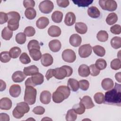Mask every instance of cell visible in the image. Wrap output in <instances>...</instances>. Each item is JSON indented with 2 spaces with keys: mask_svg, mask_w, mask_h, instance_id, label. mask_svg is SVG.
I'll list each match as a JSON object with an SVG mask.
<instances>
[{
  "mask_svg": "<svg viewBox=\"0 0 121 121\" xmlns=\"http://www.w3.org/2000/svg\"><path fill=\"white\" fill-rule=\"evenodd\" d=\"M121 85L115 83L114 88L105 93L104 103L107 104L121 106Z\"/></svg>",
  "mask_w": 121,
  "mask_h": 121,
  "instance_id": "6da1fadb",
  "label": "cell"
},
{
  "mask_svg": "<svg viewBox=\"0 0 121 121\" xmlns=\"http://www.w3.org/2000/svg\"><path fill=\"white\" fill-rule=\"evenodd\" d=\"M70 94V89L66 86H59L52 94V100L55 103H60L68 98Z\"/></svg>",
  "mask_w": 121,
  "mask_h": 121,
  "instance_id": "7a4b0ae2",
  "label": "cell"
},
{
  "mask_svg": "<svg viewBox=\"0 0 121 121\" xmlns=\"http://www.w3.org/2000/svg\"><path fill=\"white\" fill-rule=\"evenodd\" d=\"M8 27L11 31H15L19 27L20 14L16 11H10L8 13Z\"/></svg>",
  "mask_w": 121,
  "mask_h": 121,
  "instance_id": "3957f363",
  "label": "cell"
},
{
  "mask_svg": "<svg viewBox=\"0 0 121 121\" xmlns=\"http://www.w3.org/2000/svg\"><path fill=\"white\" fill-rule=\"evenodd\" d=\"M30 110L29 106L26 102H22L17 104L16 107L12 112L13 116L17 119H20L23 117L25 114L27 113Z\"/></svg>",
  "mask_w": 121,
  "mask_h": 121,
  "instance_id": "277c9868",
  "label": "cell"
},
{
  "mask_svg": "<svg viewBox=\"0 0 121 121\" xmlns=\"http://www.w3.org/2000/svg\"><path fill=\"white\" fill-rule=\"evenodd\" d=\"M36 94L37 91L34 86H26L24 97V101L29 104H34L36 101Z\"/></svg>",
  "mask_w": 121,
  "mask_h": 121,
  "instance_id": "5b68a950",
  "label": "cell"
},
{
  "mask_svg": "<svg viewBox=\"0 0 121 121\" xmlns=\"http://www.w3.org/2000/svg\"><path fill=\"white\" fill-rule=\"evenodd\" d=\"M99 4L103 9L109 11H113L117 8V4L113 0H99Z\"/></svg>",
  "mask_w": 121,
  "mask_h": 121,
  "instance_id": "8992f818",
  "label": "cell"
},
{
  "mask_svg": "<svg viewBox=\"0 0 121 121\" xmlns=\"http://www.w3.org/2000/svg\"><path fill=\"white\" fill-rule=\"evenodd\" d=\"M53 8V3L51 0H43L41 2L39 5V10L41 12L44 14H49L51 13Z\"/></svg>",
  "mask_w": 121,
  "mask_h": 121,
  "instance_id": "52a82bcc",
  "label": "cell"
},
{
  "mask_svg": "<svg viewBox=\"0 0 121 121\" xmlns=\"http://www.w3.org/2000/svg\"><path fill=\"white\" fill-rule=\"evenodd\" d=\"M62 58L65 61L69 63H72L75 61L76 55L73 50L67 49L62 52Z\"/></svg>",
  "mask_w": 121,
  "mask_h": 121,
  "instance_id": "ba28073f",
  "label": "cell"
},
{
  "mask_svg": "<svg viewBox=\"0 0 121 121\" xmlns=\"http://www.w3.org/2000/svg\"><path fill=\"white\" fill-rule=\"evenodd\" d=\"M92 48L90 44H85L80 46L78 49V54L81 58H86L92 53Z\"/></svg>",
  "mask_w": 121,
  "mask_h": 121,
  "instance_id": "9c48e42d",
  "label": "cell"
},
{
  "mask_svg": "<svg viewBox=\"0 0 121 121\" xmlns=\"http://www.w3.org/2000/svg\"><path fill=\"white\" fill-rule=\"evenodd\" d=\"M54 77L58 79H63L66 77H68V73L66 69L63 66L60 68L55 69Z\"/></svg>",
  "mask_w": 121,
  "mask_h": 121,
  "instance_id": "30bf717a",
  "label": "cell"
},
{
  "mask_svg": "<svg viewBox=\"0 0 121 121\" xmlns=\"http://www.w3.org/2000/svg\"><path fill=\"white\" fill-rule=\"evenodd\" d=\"M53 62L52 56L49 53L43 54L41 59V64L44 67H48L51 65Z\"/></svg>",
  "mask_w": 121,
  "mask_h": 121,
  "instance_id": "8fae6325",
  "label": "cell"
},
{
  "mask_svg": "<svg viewBox=\"0 0 121 121\" xmlns=\"http://www.w3.org/2000/svg\"><path fill=\"white\" fill-rule=\"evenodd\" d=\"M12 103L8 97H3L0 100V108L3 110H9L12 107Z\"/></svg>",
  "mask_w": 121,
  "mask_h": 121,
  "instance_id": "7c38bea8",
  "label": "cell"
},
{
  "mask_svg": "<svg viewBox=\"0 0 121 121\" xmlns=\"http://www.w3.org/2000/svg\"><path fill=\"white\" fill-rule=\"evenodd\" d=\"M70 44L73 47H77L79 46L82 42L81 37L78 34H74L72 35L69 39Z\"/></svg>",
  "mask_w": 121,
  "mask_h": 121,
  "instance_id": "4fadbf2b",
  "label": "cell"
},
{
  "mask_svg": "<svg viewBox=\"0 0 121 121\" xmlns=\"http://www.w3.org/2000/svg\"><path fill=\"white\" fill-rule=\"evenodd\" d=\"M51 93L47 90L42 91L40 95V100L41 102L44 104H49L51 100Z\"/></svg>",
  "mask_w": 121,
  "mask_h": 121,
  "instance_id": "5bb4252c",
  "label": "cell"
},
{
  "mask_svg": "<svg viewBox=\"0 0 121 121\" xmlns=\"http://www.w3.org/2000/svg\"><path fill=\"white\" fill-rule=\"evenodd\" d=\"M49 47L51 51L53 52H59L61 47V44L60 42L57 39H54L51 40L49 43Z\"/></svg>",
  "mask_w": 121,
  "mask_h": 121,
  "instance_id": "9a60e30c",
  "label": "cell"
},
{
  "mask_svg": "<svg viewBox=\"0 0 121 121\" xmlns=\"http://www.w3.org/2000/svg\"><path fill=\"white\" fill-rule=\"evenodd\" d=\"M76 20L75 15L72 12H68L65 17L64 23L68 26H71L74 24Z\"/></svg>",
  "mask_w": 121,
  "mask_h": 121,
  "instance_id": "2e32d148",
  "label": "cell"
},
{
  "mask_svg": "<svg viewBox=\"0 0 121 121\" xmlns=\"http://www.w3.org/2000/svg\"><path fill=\"white\" fill-rule=\"evenodd\" d=\"M26 75L21 71L18 70L15 72L12 76V79L15 83H20L24 80Z\"/></svg>",
  "mask_w": 121,
  "mask_h": 121,
  "instance_id": "e0dca14e",
  "label": "cell"
},
{
  "mask_svg": "<svg viewBox=\"0 0 121 121\" xmlns=\"http://www.w3.org/2000/svg\"><path fill=\"white\" fill-rule=\"evenodd\" d=\"M21 89L19 85L14 84L10 86L9 92L10 95L13 97H17L21 94Z\"/></svg>",
  "mask_w": 121,
  "mask_h": 121,
  "instance_id": "ac0fdd59",
  "label": "cell"
},
{
  "mask_svg": "<svg viewBox=\"0 0 121 121\" xmlns=\"http://www.w3.org/2000/svg\"><path fill=\"white\" fill-rule=\"evenodd\" d=\"M61 33L60 28L56 26H51L48 29V35L52 37H58Z\"/></svg>",
  "mask_w": 121,
  "mask_h": 121,
  "instance_id": "d6986e66",
  "label": "cell"
},
{
  "mask_svg": "<svg viewBox=\"0 0 121 121\" xmlns=\"http://www.w3.org/2000/svg\"><path fill=\"white\" fill-rule=\"evenodd\" d=\"M24 74L26 76H33L38 73L39 69L35 65H31L26 67H25L23 69Z\"/></svg>",
  "mask_w": 121,
  "mask_h": 121,
  "instance_id": "ffe728a7",
  "label": "cell"
},
{
  "mask_svg": "<svg viewBox=\"0 0 121 121\" xmlns=\"http://www.w3.org/2000/svg\"><path fill=\"white\" fill-rule=\"evenodd\" d=\"M49 20L45 17H39L36 22V26L39 29H44L49 25Z\"/></svg>",
  "mask_w": 121,
  "mask_h": 121,
  "instance_id": "44dd1931",
  "label": "cell"
},
{
  "mask_svg": "<svg viewBox=\"0 0 121 121\" xmlns=\"http://www.w3.org/2000/svg\"><path fill=\"white\" fill-rule=\"evenodd\" d=\"M31 78L34 86L36 85H41L44 81V77L43 75L39 72L34 75L32 76Z\"/></svg>",
  "mask_w": 121,
  "mask_h": 121,
  "instance_id": "7402d4cb",
  "label": "cell"
},
{
  "mask_svg": "<svg viewBox=\"0 0 121 121\" xmlns=\"http://www.w3.org/2000/svg\"><path fill=\"white\" fill-rule=\"evenodd\" d=\"M80 102L83 104L86 109H91L95 106L91 98L88 95L84 96L80 99Z\"/></svg>",
  "mask_w": 121,
  "mask_h": 121,
  "instance_id": "603a6c76",
  "label": "cell"
},
{
  "mask_svg": "<svg viewBox=\"0 0 121 121\" xmlns=\"http://www.w3.org/2000/svg\"><path fill=\"white\" fill-rule=\"evenodd\" d=\"M102 88L105 90H109L111 89L114 86L113 80L110 78H104L101 82Z\"/></svg>",
  "mask_w": 121,
  "mask_h": 121,
  "instance_id": "cb8c5ba5",
  "label": "cell"
},
{
  "mask_svg": "<svg viewBox=\"0 0 121 121\" xmlns=\"http://www.w3.org/2000/svg\"><path fill=\"white\" fill-rule=\"evenodd\" d=\"M87 14L90 17L93 18H98L100 16V10L95 6L89 7L87 9Z\"/></svg>",
  "mask_w": 121,
  "mask_h": 121,
  "instance_id": "d4e9b609",
  "label": "cell"
},
{
  "mask_svg": "<svg viewBox=\"0 0 121 121\" xmlns=\"http://www.w3.org/2000/svg\"><path fill=\"white\" fill-rule=\"evenodd\" d=\"M68 86L73 92H76L79 88V82L74 78H70L68 81Z\"/></svg>",
  "mask_w": 121,
  "mask_h": 121,
  "instance_id": "484cf974",
  "label": "cell"
},
{
  "mask_svg": "<svg viewBox=\"0 0 121 121\" xmlns=\"http://www.w3.org/2000/svg\"><path fill=\"white\" fill-rule=\"evenodd\" d=\"M75 29L77 33L80 34H85L87 31V26L83 22H77L75 26Z\"/></svg>",
  "mask_w": 121,
  "mask_h": 121,
  "instance_id": "4316f807",
  "label": "cell"
},
{
  "mask_svg": "<svg viewBox=\"0 0 121 121\" xmlns=\"http://www.w3.org/2000/svg\"><path fill=\"white\" fill-rule=\"evenodd\" d=\"M78 73L79 75L81 77H88L90 74V70L89 67L86 64L81 65L78 68Z\"/></svg>",
  "mask_w": 121,
  "mask_h": 121,
  "instance_id": "83f0119b",
  "label": "cell"
},
{
  "mask_svg": "<svg viewBox=\"0 0 121 121\" xmlns=\"http://www.w3.org/2000/svg\"><path fill=\"white\" fill-rule=\"evenodd\" d=\"M30 56L35 61L39 60L42 57V53L40 50L37 49H32L29 50Z\"/></svg>",
  "mask_w": 121,
  "mask_h": 121,
  "instance_id": "f1b7e54d",
  "label": "cell"
},
{
  "mask_svg": "<svg viewBox=\"0 0 121 121\" xmlns=\"http://www.w3.org/2000/svg\"><path fill=\"white\" fill-rule=\"evenodd\" d=\"M52 20L56 23H60L62 21L63 13L60 11H54L51 16Z\"/></svg>",
  "mask_w": 121,
  "mask_h": 121,
  "instance_id": "f546056e",
  "label": "cell"
},
{
  "mask_svg": "<svg viewBox=\"0 0 121 121\" xmlns=\"http://www.w3.org/2000/svg\"><path fill=\"white\" fill-rule=\"evenodd\" d=\"M118 20V16L115 13L112 12L108 14L106 18V22L109 25H112Z\"/></svg>",
  "mask_w": 121,
  "mask_h": 121,
  "instance_id": "4dcf8cb0",
  "label": "cell"
},
{
  "mask_svg": "<svg viewBox=\"0 0 121 121\" xmlns=\"http://www.w3.org/2000/svg\"><path fill=\"white\" fill-rule=\"evenodd\" d=\"M13 36V31L8 27H4L1 32V36L5 40H9Z\"/></svg>",
  "mask_w": 121,
  "mask_h": 121,
  "instance_id": "1f68e13d",
  "label": "cell"
},
{
  "mask_svg": "<svg viewBox=\"0 0 121 121\" xmlns=\"http://www.w3.org/2000/svg\"><path fill=\"white\" fill-rule=\"evenodd\" d=\"M25 15L27 19L32 20L36 17V10L33 8H27L25 10Z\"/></svg>",
  "mask_w": 121,
  "mask_h": 121,
  "instance_id": "d6a6232c",
  "label": "cell"
},
{
  "mask_svg": "<svg viewBox=\"0 0 121 121\" xmlns=\"http://www.w3.org/2000/svg\"><path fill=\"white\" fill-rule=\"evenodd\" d=\"M96 38L99 41L105 42L107 41L108 39V34L106 31L100 30L97 33Z\"/></svg>",
  "mask_w": 121,
  "mask_h": 121,
  "instance_id": "836d02e7",
  "label": "cell"
},
{
  "mask_svg": "<svg viewBox=\"0 0 121 121\" xmlns=\"http://www.w3.org/2000/svg\"><path fill=\"white\" fill-rule=\"evenodd\" d=\"M92 49L94 53L99 57H103L104 56L105 54V49L99 45H97L93 47Z\"/></svg>",
  "mask_w": 121,
  "mask_h": 121,
  "instance_id": "e575fe53",
  "label": "cell"
},
{
  "mask_svg": "<svg viewBox=\"0 0 121 121\" xmlns=\"http://www.w3.org/2000/svg\"><path fill=\"white\" fill-rule=\"evenodd\" d=\"M9 55L11 58L13 59H16L19 57L21 53V50L18 47H13L11 48L9 51Z\"/></svg>",
  "mask_w": 121,
  "mask_h": 121,
  "instance_id": "d590c367",
  "label": "cell"
},
{
  "mask_svg": "<svg viewBox=\"0 0 121 121\" xmlns=\"http://www.w3.org/2000/svg\"><path fill=\"white\" fill-rule=\"evenodd\" d=\"M111 45L112 48L117 49L121 47V38L119 36L113 37L111 40Z\"/></svg>",
  "mask_w": 121,
  "mask_h": 121,
  "instance_id": "8d00e7d4",
  "label": "cell"
},
{
  "mask_svg": "<svg viewBox=\"0 0 121 121\" xmlns=\"http://www.w3.org/2000/svg\"><path fill=\"white\" fill-rule=\"evenodd\" d=\"M72 109L77 114L81 115L84 113V112H85L86 108L83 104L82 103L80 102L79 103L74 105Z\"/></svg>",
  "mask_w": 121,
  "mask_h": 121,
  "instance_id": "74e56055",
  "label": "cell"
},
{
  "mask_svg": "<svg viewBox=\"0 0 121 121\" xmlns=\"http://www.w3.org/2000/svg\"><path fill=\"white\" fill-rule=\"evenodd\" d=\"M77 118V114L73 109H69L67 111L66 115V120L67 121H74Z\"/></svg>",
  "mask_w": 121,
  "mask_h": 121,
  "instance_id": "f35d334b",
  "label": "cell"
},
{
  "mask_svg": "<svg viewBox=\"0 0 121 121\" xmlns=\"http://www.w3.org/2000/svg\"><path fill=\"white\" fill-rule=\"evenodd\" d=\"M73 2L75 4L77 5L78 7H86L88 6L89 5L92 4L93 2V0H72Z\"/></svg>",
  "mask_w": 121,
  "mask_h": 121,
  "instance_id": "ab89813d",
  "label": "cell"
},
{
  "mask_svg": "<svg viewBox=\"0 0 121 121\" xmlns=\"http://www.w3.org/2000/svg\"><path fill=\"white\" fill-rule=\"evenodd\" d=\"M95 65L98 69L103 70L105 69L107 67V63L105 60L100 58L96 60Z\"/></svg>",
  "mask_w": 121,
  "mask_h": 121,
  "instance_id": "60d3db41",
  "label": "cell"
},
{
  "mask_svg": "<svg viewBox=\"0 0 121 121\" xmlns=\"http://www.w3.org/2000/svg\"><path fill=\"white\" fill-rule=\"evenodd\" d=\"M16 41L19 44H23L26 41V35L24 33L20 32L17 34L16 35Z\"/></svg>",
  "mask_w": 121,
  "mask_h": 121,
  "instance_id": "b9f144b4",
  "label": "cell"
},
{
  "mask_svg": "<svg viewBox=\"0 0 121 121\" xmlns=\"http://www.w3.org/2000/svg\"><path fill=\"white\" fill-rule=\"evenodd\" d=\"M104 95L101 92L95 93L94 96V99L95 102L98 104H101L104 102Z\"/></svg>",
  "mask_w": 121,
  "mask_h": 121,
  "instance_id": "7bdbcfd3",
  "label": "cell"
},
{
  "mask_svg": "<svg viewBox=\"0 0 121 121\" xmlns=\"http://www.w3.org/2000/svg\"><path fill=\"white\" fill-rule=\"evenodd\" d=\"M11 57L9 55V53L7 51H4L0 53V60L1 62L3 63H7L10 60Z\"/></svg>",
  "mask_w": 121,
  "mask_h": 121,
  "instance_id": "ee69618b",
  "label": "cell"
},
{
  "mask_svg": "<svg viewBox=\"0 0 121 121\" xmlns=\"http://www.w3.org/2000/svg\"><path fill=\"white\" fill-rule=\"evenodd\" d=\"M111 68L114 70H118L121 69V63L120 59H114L111 62Z\"/></svg>",
  "mask_w": 121,
  "mask_h": 121,
  "instance_id": "f6af8a7d",
  "label": "cell"
},
{
  "mask_svg": "<svg viewBox=\"0 0 121 121\" xmlns=\"http://www.w3.org/2000/svg\"><path fill=\"white\" fill-rule=\"evenodd\" d=\"M27 48L28 51L32 49H37L40 50V46L39 42L36 40H32L30 41L27 44Z\"/></svg>",
  "mask_w": 121,
  "mask_h": 121,
  "instance_id": "bcb514c9",
  "label": "cell"
},
{
  "mask_svg": "<svg viewBox=\"0 0 121 121\" xmlns=\"http://www.w3.org/2000/svg\"><path fill=\"white\" fill-rule=\"evenodd\" d=\"M24 33L26 36L31 37L33 36L35 34V30L33 27L28 26L25 28L24 31Z\"/></svg>",
  "mask_w": 121,
  "mask_h": 121,
  "instance_id": "7dc6e473",
  "label": "cell"
},
{
  "mask_svg": "<svg viewBox=\"0 0 121 121\" xmlns=\"http://www.w3.org/2000/svg\"><path fill=\"white\" fill-rule=\"evenodd\" d=\"M19 60L24 64H27L31 62V59L28 54L26 52H23L19 57Z\"/></svg>",
  "mask_w": 121,
  "mask_h": 121,
  "instance_id": "c3c4849f",
  "label": "cell"
},
{
  "mask_svg": "<svg viewBox=\"0 0 121 121\" xmlns=\"http://www.w3.org/2000/svg\"><path fill=\"white\" fill-rule=\"evenodd\" d=\"M79 88L83 90L86 91L87 90L89 86V83L88 80L86 79H82L79 81Z\"/></svg>",
  "mask_w": 121,
  "mask_h": 121,
  "instance_id": "681fc988",
  "label": "cell"
},
{
  "mask_svg": "<svg viewBox=\"0 0 121 121\" xmlns=\"http://www.w3.org/2000/svg\"><path fill=\"white\" fill-rule=\"evenodd\" d=\"M89 70H90V74L92 76H97L100 73V70L98 69L95 66V64H93L89 66Z\"/></svg>",
  "mask_w": 121,
  "mask_h": 121,
  "instance_id": "f907efd6",
  "label": "cell"
},
{
  "mask_svg": "<svg viewBox=\"0 0 121 121\" xmlns=\"http://www.w3.org/2000/svg\"><path fill=\"white\" fill-rule=\"evenodd\" d=\"M110 31L111 33L114 35H119L121 33V26L118 24L114 25L111 27Z\"/></svg>",
  "mask_w": 121,
  "mask_h": 121,
  "instance_id": "816d5d0a",
  "label": "cell"
},
{
  "mask_svg": "<svg viewBox=\"0 0 121 121\" xmlns=\"http://www.w3.org/2000/svg\"><path fill=\"white\" fill-rule=\"evenodd\" d=\"M33 112L35 114L42 115L45 112V109L41 106H37L33 109Z\"/></svg>",
  "mask_w": 121,
  "mask_h": 121,
  "instance_id": "f5cc1de1",
  "label": "cell"
},
{
  "mask_svg": "<svg viewBox=\"0 0 121 121\" xmlns=\"http://www.w3.org/2000/svg\"><path fill=\"white\" fill-rule=\"evenodd\" d=\"M23 5L26 9L33 8L35 6V1L33 0H25L23 1Z\"/></svg>",
  "mask_w": 121,
  "mask_h": 121,
  "instance_id": "db71d44e",
  "label": "cell"
},
{
  "mask_svg": "<svg viewBox=\"0 0 121 121\" xmlns=\"http://www.w3.org/2000/svg\"><path fill=\"white\" fill-rule=\"evenodd\" d=\"M8 14L3 12H0V24L1 25L7 22L8 21Z\"/></svg>",
  "mask_w": 121,
  "mask_h": 121,
  "instance_id": "11a10c76",
  "label": "cell"
},
{
  "mask_svg": "<svg viewBox=\"0 0 121 121\" xmlns=\"http://www.w3.org/2000/svg\"><path fill=\"white\" fill-rule=\"evenodd\" d=\"M57 5L61 8H66L69 4V1L68 0H57L56 1Z\"/></svg>",
  "mask_w": 121,
  "mask_h": 121,
  "instance_id": "9f6ffc18",
  "label": "cell"
},
{
  "mask_svg": "<svg viewBox=\"0 0 121 121\" xmlns=\"http://www.w3.org/2000/svg\"><path fill=\"white\" fill-rule=\"evenodd\" d=\"M55 72V69H49L45 74V78L48 80H49L52 77L54 76Z\"/></svg>",
  "mask_w": 121,
  "mask_h": 121,
  "instance_id": "6f0895ef",
  "label": "cell"
},
{
  "mask_svg": "<svg viewBox=\"0 0 121 121\" xmlns=\"http://www.w3.org/2000/svg\"><path fill=\"white\" fill-rule=\"evenodd\" d=\"M0 121H9V116L8 114L5 113H1L0 114Z\"/></svg>",
  "mask_w": 121,
  "mask_h": 121,
  "instance_id": "680465c9",
  "label": "cell"
},
{
  "mask_svg": "<svg viewBox=\"0 0 121 121\" xmlns=\"http://www.w3.org/2000/svg\"><path fill=\"white\" fill-rule=\"evenodd\" d=\"M63 67L66 69L67 73H68V77L70 76L72 73H73V69L72 68L69 66H67V65H64L63 66Z\"/></svg>",
  "mask_w": 121,
  "mask_h": 121,
  "instance_id": "91938a15",
  "label": "cell"
},
{
  "mask_svg": "<svg viewBox=\"0 0 121 121\" xmlns=\"http://www.w3.org/2000/svg\"><path fill=\"white\" fill-rule=\"evenodd\" d=\"M0 91H3L6 89V83L3 81L2 79H0Z\"/></svg>",
  "mask_w": 121,
  "mask_h": 121,
  "instance_id": "94428289",
  "label": "cell"
},
{
  "mask_svg": "<svg viewBox=\"0 0 121 121\" xmlns=\"http://www.w3.org/2000/svg\"><path fill=\"white\" fill-rule=\"evenodd\" d=\"M25 86H34V85L33 83L32 82L31 77H30V78H28L26 80V81H25Z\"/></svg>",
  "mask_w": 121,
  "mask_h": 121,
  "instance_id": "6125c7cd",
  "label": "cell"
},
{
  "mask_svg": "<svg viewBox=\"0 0 121 121\" xmlns=\"http://www.w3.org/2000/svg\"><path fill=\"white\" fill-rule=\"evenodd\" d=\"M115 78L116 80L119 83L121 82V72H119L118 73H116L115 75Z\"/></svg>",
  "mask_w": 121,
  "mask_h": 121,
  "instance_id": "be15d7a7",
  "label": "cell"
}]
</instances>
